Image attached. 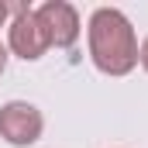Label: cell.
Returning a JSON list of instances; mask_svg holds the SVG:
<instances>
[{
    "mask_svg": "<svg viewBox=\"0 0 148 148\" xmlns=\"http://www.w3.org/2000/svg\"><path fill=\"white\" fill-rule=\"evenodd\" d=\"M35 14L41 21V28H45V35H48L52 48H73L79 41L83 24H79V10L69 0H45V3L35 7Z\"/></svg>",
    "mask_w": 148,
    "mask_h": 148,
    "instance_id": "4",
    "label": "cell"
},
{
    "mask_svg": "<svg viewBox=\"0 0 148 148\" xmlns=\"http://www.w3.org/2000/svg\"><path fill=\"white\" fill-rule=\"evenodd\" d=\"M7 21H10V3H7V0H0V28H3Z\"/></svg>",
    "mask_w": 148,
    "mask_h": 148,
    "instance_id": "6",
    "label": "cell"
},
{
    "mask_svg": "<svg viewBox=\"0 0 148 148\" xmlns=\"http://www.w3.org/2000/svg\"><path fill=\"white\" fill-rule=\"evenodd\" d=\"M48 35L38 21L35 7L28 3H10V21H7V52H14L24 62H38L48 52Z\"/></svg>",
    "mask_w": 148,
    "mask_h": 148,
    "instance_id": "2",
    "label": "cell"
},
{
    "mask_svg": "<svg viewBox=\"0 0 148 148\" xmlns=\"http://www.w3.org/2000/svg\"><path fill=\"white\" fill-rule=\"evenodd\" d=\"M138 66H141V69L148 73V38L141 41V45H138Z\"/></svg>",
    "mask_w": 148,
    "mask_h": 148,
    "instance_id": "5",
    "label": "cell"
},
{
    "mask_svg": "<svg viewBox=\"0 0 148 148\" xmlns=\"http://www.w3.org/2000/svg\"><path fill=\"white\" fill-rule=\"evenodd\" d=\"M7 59H10V55H7V45H0V76H3V69H7Z\"/></svg>",
    "mask_w": 148,
    "mask_h": 148,
    "instance_id": "7",
    "label": "cell"
},
{
    "mask_svg": "<svg viewBox=\"0 0 148 148\" xmlns=\"http://www.w3.org/2000/svg\"><path fill=\"white\" fill-rule=\"evenodd\" d=\"M45 131V117L35 103L28 100H7L0 107V138L14 148H28L35 145Z\"/></svg>",
    "mask_w": 148,
    "mask_h": 148,
    "instance_id": "3",
    "label": "cell"
},
{
    "mask_svg": "<svg viewBox=\"0 0 148 148\" xmlns=\"http://www.w3.org/2000/svg\"><path fill=\"white\" fill-rule=\"evenodd\" d=\"M90 62L103 76H127L138 69V35L124 10L97 7L86 24Z\"/></svg>",
    "mask_w": 148,
    "mask_h": 148,
    "instance_id": "1",
    "label": "cell"
}]
</instances>
